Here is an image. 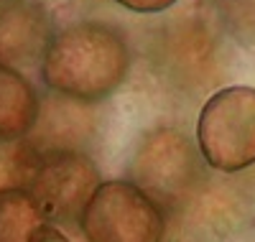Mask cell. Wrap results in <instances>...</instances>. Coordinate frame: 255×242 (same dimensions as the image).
<instances>
[{"label": "cell", "mask_w": 255, "mask_h": 242, "mask_svg": "<svg viewBox=\"0 0 255 242\" xmlns=\"http://www.w3.org/2000/svg\"><path fill=\"white\" fill-rule=\"evenodd\" d=\"M38 97L26 77L0 64V143L23 138L36 125Z\"/></svg>", "instance_id": "5b68a950"}, {"label": "cell", "mask_w": 255, "mask_h": 242, "mask_svg": "<svg viewBox=\"0 0 255 242\" xmlns=\"http://www.w3.org/2000/svg\"><path fill=\"white\" fill-rule=\"evenodd\" d=\"M87 242H161L166 219L158 204L130 181H102L82 209Z\"/></svg>", "instance_id": "3957f363"}, {"label": "cell", "mask_w": 255, "mask_h": 242, "mask_svg": "<svg viewBox=\"0 0 255 242\" xmlns=\"http://www.w3.org/2000/svg\"><path fill=\"white\" fill-rule=\"evenodd\" d=\"M128 74V46L110 26L74 23L51 38L44 51L41 77L54 92L100 102L110 97L125 82Z\"/></svg>", "instance_id": "6da1fadb"}, {"label": "cell", "mask_w": 255, "mask_h": 242, "mask_svg": "<svg viewBox=\"0 0 255 242\" xmlns=\"http://www.w3.org/2000/svg\"><path fill=\"white\" fill-rule=\"evenodd\" d=\"M28 242H69V240H67V235H64L56 225L44 222V225H38L33 230V235H31Z\"/></svg>", "instance_id": "ba28073f"}, {"label": "cell", "mask_w": 255, "mask_h": 242, "mask_svg": "<svg viewBox=\"0 0 255 242\" xmlns=\"http://www.w3.org/2000/svg\"><path fill=\"white\" fill-rule=\"evenodd\" d=\"M100 184L97 166L87 156L56 150L41 158L28 191L49 225H69L82 217V209Z\"/></svg>", "instance_id": "277c9868"}, {"label": "cell", "mask_w": 255, "mask_h": 242, "mask_svg": "<svg viewBox=\"0 0 255 242\" xmlns=\"http://www.w3.org/2000/svg\"><path fill=\"white\" fill-rule=\"evenodd\" d=\"M197 140L204 161L225 173L255 163V90L225 87L199 113Z\"/></svg>", "instance_id": "7a4b0ae2"}, {"label": "cell", "mask_w": 255, "mask_h": 242, "mask_svg": "<svg viewBox=\"0 0 255 242\" xmlns=\"http://www.w3.org/2000/svg\"><path fill=\"white\" fill-rule=\"evenodd\" d=\"M46 219L28 189H0V242H28Z\"/></svg>", "instance_id": "8992f818"}, {"label": "cell", "mask_w": 255, "mask_h": 242, "mask_svg": "<svg viewBox=\"0 0 255 242\" xmlns=\"http://www.w3.org/2000/svg\"><path fill=\"white\" fill-rule=\"evenodd\" d=\"M115 3L135 13H161L166 8H171L176 0H115Z\"/></svg>", "instance_id": "52a82bcc"}]
</instances>
